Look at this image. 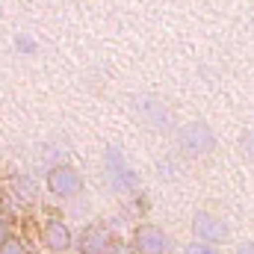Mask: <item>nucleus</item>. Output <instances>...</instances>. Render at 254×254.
Wrapping results in <instances>:
<instances>
[{"label": "nucleus", "mask_w": 254, "mask_h": 254, "mask_svg": "<svg viewBox=\"0 0 254 254\" xmlns=\"http://www.w3.org/2000/svg\"><path fill=\"white\" fill-rule=\"evenodd\" d=\"M45 190L51 192L57 201H74L86 190V178L71 163H54L45 172Z\"/></svg>", "instance_id": "nucleus-1"}, {"label": "nucleus", "mask_w": 254, "mask_h": 254, "mask_svg": "<svg viewBox=\"0 0 254 254\" xmlns=\"http://www.w3.org/2000/svg\"><path fill=\"white\" fill-rule=\"evenodd\" d=\"M216 145H219V139H216L213 127L207 125V122H201V119L178 127V148H181L184 157H192V160L210 157L216 151Z\"/></svg>", "instance_id": "nucleus-2"}, {"label": "nucleus", "mask_w": 254, "mask_h": 254, "mask_svg": "<svg viewBox=\"0 0 254 254\" xmlns=\"http://www.w3.org/2000/svg\"><path fill=\"white\" fill-rule=\"evenodd\" d=\"M104 175H107L110 187L116 192H136L139 190V175H136V169L127 163L125 151L116 148V145H110V148L104 151Z\"/></svg>", "instance_id": "nucleus-3"}, {"label": "nucleus", "mask_w": 254, "mask_h": 254, "mask_svg": "<svg viewBox=\"0 0 254 254\" xmlns=\"http://www.w3.org/2000/svg\"><path fill=\"white\" fill-rule=\"evenodd\" d=\"M130 246H133V254H169L172 237L166 234V228H160L154 222H139L133 228Z\"/></svg>", "instance_id": "nucleus-4"}, {"label": "nucleus", "mask_w": 254, "mask_h": 254, "mask_svg": "<svg viewBox=\"0 0 254 254\" xmlns=\"http://www.w3.org/2000/svg\"><path fill=\"white\" fill-rule=\"evenodd\" d=\"M74 246H77L80 254H113L119 249L113 228L104 225V222H89V225L80 231V237H77Z\"/></svg>", "instance_id": "nucleus-5"}, {"label": "nucleus", "mask_w": 254, "mask_h": 254, "mask_svg": "<svg viewBox=\"0 0 254 254\" xmlns=\"http://www.w3.org/2000/svg\"><path fill=\"white\" fill-rule=\"evenodd\" d=\"M39 243L51 254H68L74 249V231L63 216H48L39 231Z\"/></svg>", "instance_id": "nucleus-6"}, {"label": "nucleus", "mask_w": 254, "mask_h": 254, "mask_svg": "<svg viewBox=\"0 0 254 254\" xmlns=\"http://www.w3.org/2000/svg\"><path fill=\"white\" fill-rule=\"evenodd\" d=\"M192 237L201 243H210V246H222L231 240V228L222 216H216L210 210H198L192 216Z\"/></svg>", "instance_id": "nucleus-7"}, {"label": "nucleus", "mask_w": 254, "mask_h": 254, "mask_svg": "<svg viewBox=\"0 0 254 254\" xmlns=\"http://www.w3.org/2000/svg\"><path fill=\"white\" fill-rule=\"evenodd\" d=\"M130 107H133V113L139 116V122L145 127H151V130H169V127H172V113H169V107H166L160 98H154V95H136Z\"/></svg>", "instance_id": "nucleus-8"}, {"label": "nucleus", "mask_w": 254, "mask_h": 254, "mask_svg": "<svg viewBox=\"0 0 254 254\" xmlns=\"http://www.w3.org/2000/svg\"><path fill=\"white\" fill-rule=\"evenodd\" d=\"M12 192H15V198H21V201H36V181L30 178V175H24V172H18L15 178H12Z\"/></svg>", "instance_id": "nucleus-9"}, {"label": "nucleus", "mask_w": 254, "mask_h": 254, "mask_svg": "<svg viewBox=\"0 0 254 254\" xmlns=\"http://www.w3.org/2000/svg\"><path fill=\"white\" fill-rule=\"evenodd\" d=\"M12 48H15V54H18V57H33V54L39 51V42L33 39V33H15Z\"/></svg>", "instance_id": "nucleus-10"}, {"label": "nucleus", "mask_w": 254, "mask_h": 254, "mask_svg": "<svg viewBox=\"0 0 254 254\" xmlns=\"http://www.w3.org/2000/svg\"><path fill=\"white\" fill-rule=\"evenodd\" d=\"M0 254H30V246H27L21 237H9V240L0 246Z\"/></svg>", "instance_id": "nucleus-11"}, {"label": "nucleus", "mask_w": 254, "mask_h": 254, "mask_svg": "<svg viewBox=\"0 0 254 254\" xmlns=\"http://www.w3.org/2000/svg\"><path fill=\"white\" fill-rule=\"evenodd\" d=\"M184 254H222L219 246H210V243H201V240H192L184 246Z\"/></svg>", "instance_id": "nucleus-12"}, {"label": "nucleus", "mask_w": 254, "mask_h": 254, "mask_svg": "<svg viewBox=\"0 0 254 254\" xmlns=\"http://www.w3.org/2000/svg\"><path fill=\"white\" fill-rule=\"evenodd\" d=\"M9 237H15V225H12V219H9V216H3V213H0V246H3Z\"/></svg>", "instance_id": "nucleus-13"}, {"label": "nucleus", "mask_w": 254, "mask_h": 254, "mask_svg": "<svg viewBox=\"0 0 254 254\" xmlns=\"http://www.w3.org/2000/svg\"><path fill=\"white\" fill-rule=\"evenodd\" d=\"M240 145H243V151H246V154H249V157L254 160V127H252V130H246V133H243Z\"/></svg>", "instance_id": "nucleus-14"}, {"label": "nucleus", "mask_w": 254, "mask_h": 254, "mask_svg": "<svg viewBox=\"0 0 254 254\" xmlns=\"http://www.w3.org/2000/svg\"><path fill=\"white\" fill-rule=\"evenodd\" d=\"M234 254H254V243H243V246H237Z\"/></svg>", "instance_id": "nucleus-15"}, {"label": "nucleus", "mask_w": 254, "mask_h": 254, "mask_svg": "<svg viewBox=\"0 0 254 254\" xmlns=\"http://www.w3.org/2000/svg\"><path fill=\"white\" fill-rule=\"evenodd\" d=\"M0 207H3V184H0Z\"/></svg>", "instance_id": "nucleus-16"}, {"label": "nucleus", "mask_w": 254, "mask_h": 254, "mask_svg": "<svg viewBox=\"0 0 254 254\" xmlns=\"http://www.w3.org/2000/svg\"><path fill=\"white\" fill-rule=\"evenodd\" d=\"M113 254H122V252H119V249H116V252H113Z\"/></svg>", "instance_id": "nucleus-17"}]
</instances>
